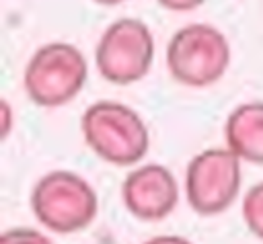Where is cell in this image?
Listing matches in <instances>:
<instances>
[{
    "instance_id": "cell-7",
    "label": "cell",
    "mask_w": 263,
    "mask_h": 244,
    "mask_svg": "<svg viewBox=\"0 0 263 244\" xmlns=\"http://www.w3.org/2000/svg\"><path fill=\"white\" fill-rule=\"evenodd\" d=\"M121 197L132 215L154 221L166 217L175 209L179 187L168 168L160 164H144L125 176Z\"/></svg>"
},
{
    "instance_id": "cell-1",
    "label": "cell",
    "mask_w": 263,
    "mask_h": 244,
    "mask_svg": "<svg viewBox=\"0 0 263 244\" xmlns=\"http://www.w3.org/2000/svg\"><path fill=\"white\" fill-rule=\"evenodd\" d=\"M82 133L97 156L117 166L140 162L150 146V133L142 117L134 109L111 100H99L84 111Z\"/></svg>"
},
{
    "instance_id": "cell-6",
    "label": "cell",
    "mask_w": 263,
    "mask_h": 244,
    "mask_svg": "<svg viewBox=\"0 0 263 244\" xmlns=\"http://www.w3.org/2000/svg\"><path fill=\"white\" fill-rule=\"evenodd\" d=\"M232 150L210 148L191 158L185 176L187 201L201 215L222 213L240 189V164Z\"/></svg>"
},
{
    "instance_id": "cell-14",
    "label": "cell",
    "mask_w": 263,
    "mask_h": 244,
    "mask_svg": "<svg viewBox=\"0 0 263 244\" xmlns=\"http://www.w3.org/2000/svg\"><path fill=\"white\" fill-rule=\"evenodd\" d=\"M97 4H105V6H113V4H121L125 0H95Z\"/></svg>"
},
{
    "instance_id": "cell-10",
    "label": "cell",
    "mask_w": 263,
    "mask_h": 244,
    "mask_svg": "<svg viewBox=\"0 0 263 244\" xmlns=\"http://www.w3.org/2000/svg\"><path fill=\"white\" fill-rule=\"evenodd\" d=\"M0 244H51L47 236L31 228H14L2 234Z\"/></svg>"
},
{
    "instance_id": "cell-5",
    "label": "cell",
    "mask_w": 263,
    "mask_h": 244,
    "mask_svg": "<svg viewBox=\"0 0 263 244\" xmlns=\"http://www.w3.org/2000/svg\"><path fill=\"white\" fill-rule=\"evenodd\" d=\"M97 68L113 84L125 86L142 80L154 59V39L150 29L138 18L111 23L97 45Z\"/></svg>"
},
{
    "instance_id": "cell-12",
    "label": "cell",
    "mask_w": 263,
    "mask_h": 244,
    "mask_svg": "<svg viewBox=\"0 0 263 244\" xmlns=\"http://www.w3.org/2000/svg\"><path fill=\"white\" fill-rule=\"evenodd\" d=\"M146 244H191V242L181 236H156V238L148 240Z\"/></svg>"
},
{
    "instance_id": "cell-9",
    "label": "cell",
    "mask_w": 263,
    "mask_h": 244,
    "mask_svg": "<svg viewBox=\"0 0 263 244\" xmlns=\"http://www.w3.org/2000/svg\"><path fill=\"white\" fill-rule=\"evenodd\" d=\"M242 217L247 228L263 240V182L249 189L247 197L242 199Z\"/></svg>"
},
{
    "instance_id": "cell-8",
    "label": "cell",
    "mask_w": 263,
    "mask_h": 244,
    "mask_svg": "<svg viewBox=\"0 0 263 244\" xmlns=\"http://www.w3.org/2000/svg\"><path fill=\"white\" fill-rule=\"evenodd\" d=\"M226 144L238 158L263 164V103L236 107L226 119Z\"/></svg>"
},
{
    "instance_id": "cell-2",
    "label": "cell",
    "mask_w": 263,
    "mask_h": 244,
    "mask_svg": "<svg viewBox=\"0 0 263 244\" xmlns=\"http://www.w3.org/2000/svg\"><path fill=\"white\" fill-rule=\"evenodd\" d=\"M35 217L58 234L84 230L97 215L95 189L70 170H53L41 176L31 195Z\"/></svg>"
},
{
    "instance_id": "cell-4",
    "label": "cell",
    "mask_w": 263,
    "mask_h": 244,
    "mask_svg": "<svg viewBox=\"0 0 263 244\" xmlns=\"http://www.w3.org/2000/svg\"><path fill=\"white\" fill-rule=\"evenodd\" d=\"M86 59L70 43L41 45L25 68V90L41 107H60L72 100L86 82Z\"/></svg>"
},
{
    "instance_id": "cell-11",
    "label": "cell",
    "mask_w": 263,
    "mask_h": 244,
    "mask_svg": "<svg viewBox=\"0 0 263 244\" xmlns=\"http://www.w3.org/2000/svg\"><path fill=\"white\" fill-rule=\"evenodd\" d=\"M205 0H158L160 6L168 8V10H179V12H185V10H193L197 6H201Z\"/></svg>"
},
{
    "instance_id": "cell-3",
    "label": "cell",
    "mask_w": 263,
    "mask_h": 244,
    "mask_svg": "<svg viewBox=\"0 0 263 244\" xmlns=\"http://www.w3.org/2000/svg\"><path fill=\"white\" fill-rule=\"evenodd\" d=\"M230 64V45L212 25L193 23L179 29L166 47L171 76L185 86H210L218 82Z\"/></svg>"
},
{
    "instance_id": "cell-13",
    "label": "cell",
    "mask_w": 263,
    "mask_h": 244,
    "mask_svg": "<svg viewBox=\"0 0 263 244\" xmlns=\"http://www.w3.org/2000/svg\"><path fill=\"white\" fill-rule=\"evenodd\" d=\"M2 113H4V127H2V135L6 137L8 131H10V109H8V103H2Z\"/></svg>"
}]
</instances>
